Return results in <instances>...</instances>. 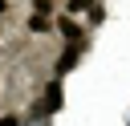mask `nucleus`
I'll list each match as a JSON object with an SVG mask.
<instances>
[{
    "label": "nucleus",
    "mask_w": 130,
    "mask_h": 126,
    "mask_svg": "<svg viewBox=\"0 0 130 126\" xmlns=\"http://www.w3.org/2000/svg\"><path fill=\"white\" fill-rule=\"evenodd\" d=\"M57 28H61V37H69V41H77V37H81V28H77L69 16H57Z\"/></svg>",
    "instance_id": "1"
},
{
    "label": "nucleus",
    "mask_w": 130,
    "mask_h": 126,
    "mask_svg": "<svg viewBox=\"0 0 130 126\" xmlns=\"http://www.w3.org/2000/svg\"><path fill=\"white\" fill-rule=\"evenodd\" d=\"M28 33H49V16H28Z\"/></svg>",
    "instance_id": "2"
},
{
    "label": "nucleus",
    "mask_w": 130,
    "mask_h": 126,
    "mask_svg": "<svg viewBox=\"0 0 130 126\" xmlns=\"http://www.w3.org/2000/svg\"><path fill=\"white\" fill-rule=\"evenodd\" d=\"M53 8H57L53 0H32V12L37 16H53Z\"/></svg>",
    "instance_id": "3"
},
{
    "label": "nucleus",
    "mask_w": 130,
    "mask_h": 126,
    "mask_svg": "<svg viewBox=\"0 0 130 126\" xmlns=\"http://www.w3.org/2000/svg\"><path fill=\"white\" fill-rule=\"evenodd\" d=\"M89 4H93V0H69L65 12H89Z\"/></svg>",
    "instance_id": "4"
},
{
    "label": "nucleus",
    "mask_w": 130,
    "mask_h": 126,
    "mask_svg": "<svg viewBox=\"0 0 130 126\" xmlns=\"http://www.w3.org/2000/svg\"><path fill=\"white\" fill-rule=\"evenodd\" d=\"M4 12H8V0H0V16H4Z\"/></svg>",
    "instance_id": "5"
}]
</instances>
